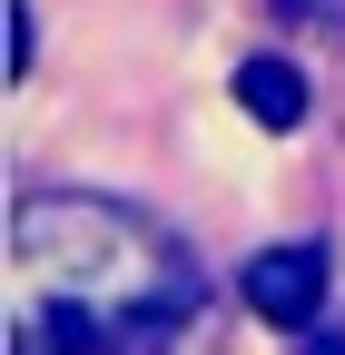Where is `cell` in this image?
<instances>
[{
    "mask_svg": "<svg viewBox=\"0 0 345 355\" xmlns=\"http://www.w3.org/2000/svg\"><path fill=\"white\" fill-rule=\"evenodd\" d=\"M10 257L20 277L50 296L99 316L118 345H158V336H207V277L197 257L158 227V217L89 198V188H39L10 207Z\"/></svg>",
    "mask_w": 345,
    "mask_h": 355,
    "instance_id": "cell-1",
    "label": "cell"
},
{
    "mask_svg": "<svg viewBox=\"0 0 345 355\" xmlns=\"http://www.w3.org/2000/svg\"><path fill=\"white\" fill-rule=\"evenodd\" d=\"M237 296H247V316H267L276 336H306V326H326V247H267V257H247V277H237Z\"/></svg>",
    "mask_w": 345,
    "mask_h": 355,
    "instance_id": "cell-2",
    "label": "cell"
},
{
    "mask_svg": "<svg viewBox=\"0 0 345 355\" xmlns=\"http://www.w3.org/2000/svg\"><path fill=\"white\" fill-rule=\"evenodd\" d=\"M0 20H10V60H0V69H10V79H30V50H39V10H30V0H10Z\"/></svg>",
    "mask_w": 345,
    "mask_h": 355,
    "instance_id": "cell-5",
    "label": "cell"
},
{
    "mask_svg": "<svg viewBox=\"0 0 345 355\" xmlns=\"http://www.w3.org/2000/svg\"><path fill=\"white\" fill-rule=\"evenodd\" d=\"M10 355H128L99 316H79V306H50L39 296V316H20L10 326Z\"/></svg>",
    "mask_w": 345,
    "mask_h": 355,
    "instance_id": "cell-3",
    "label": "cell"
},
{
    "mask_svg": "<svg viewBox=\"0 0 345 355\" xmlns=\"http://www.w3.org/2000/svg\"><path fill=\"white\" fill-rule=\"evenodd\" d=\"M237 109H247L256 128H276V139L306 128V69H296V60H247V69H237Z\"/></svg>",
    "mask_w": 345,
    "mask_h": 355,
    "instance_id": "cell-4",
    "label": "cell"
}]
</instances>
